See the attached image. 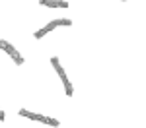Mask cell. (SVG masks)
<instances>
[{
  "label": "cell",
  "instance_id": "277c9868",
  "mask_svg": "<svg viewBox=\"0 0 146 128\" xmlns=\"http://www.w3.org/2000/svg\"><path fill=\"white\" fill-rule=\"evenodd\" d=\"M43 6H51V8H68V2L64 0H39Z\"/></svg>",
  "mask_w": 146,
  "mask_h": 128
},
{
  "label": "cell",
  "instance_id": "3957f363",
  "mask_svg": "<svg viewBox=\"0 0 146 128\" xmlns=\"http://www.w3.org/2000/svg\"><path fill=\"white\" fill-rule=\"evenodd\" d=\"M0 49H4V51L10 54V56L14 58V62H16V64H23V56L20 54V53H18V51H16V49H14V47L10 45V43H6V41H0Z\"/></svg>",
  "mask_w": 146,
  "mask_h": 128
},
{
  "label": "cell",
  "instance_id": "6da1fadb",
  "mask_svg": "<svg viewBox=\"0 0 146 128\" xmlns=\"http://www.w3.org/2000/svg\"><path fill=\"white\" fill-rule=\"evenodd\" d=\"M20 115H22V116H27V118H31V120H39V122H43V124H49V126H58V124H60L56 118L43 116V115H35V113H29V111H25V109H22V111H20Z\"/></svg>",
  "mask_w": 146,
  "mask_h": 128
},
{
  "label": "cell",
  "instance_id": "5b68a950",
  "mask_svg": "<svg viewBox=\"0 0 146 128\" xmlns=\"http://www.w3.org/2000/svg\"><path fill=\"white\" fill-rule=\"evenodd\" d=\"M70 20H53V22H49V25L55 29V27H60V25H70Z\"/></svg>",
  "mask_w": 146,
  "mask_h": 128
},
{
  "label": "cell",
  "instance_id": "8992f818",
  "mask_svg": "<svg viewBox=\"0 0 146 128\" xmlns=\"http://www.w3.org/2000/svg\"><path fill=\"white\" fill-rule=\"evenodd\" d=\"M0 120H4V113L2 111H0Z\"/></svg>",
  "mask_w": 146,
  "mask_h": 128
},
{
  "label": "cell",
  "instance_id": "7a4b0ae2",
  "mask_svg": "<svg viewBox=\"0 0 146 128\" xmlns=\"http://www.w3.org/2000/svg\"><path fill=\"white\" fill-rule=\"evenodd\" d=\"M51 64L55 66V70L58 72L60 80H62V83H64V89H66V95H70V97H72V85H70V81H68V78H66V72L62 70V66H60V62H58V58H56V56H53V58H51Z\"/></svg>",
  "mask_w": 146,
  "mask_h": 128
}]
</instances>
